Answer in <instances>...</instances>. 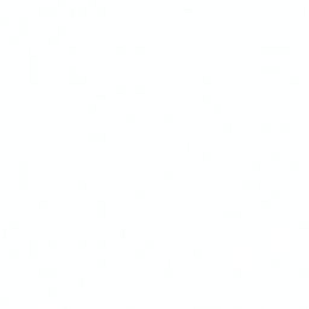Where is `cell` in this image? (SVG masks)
Returning <instances> with one entry per match:
<instances>
[{"instance_id": "obj_8", "label": "cell", "mask_w": 309, "mask_h": 309, "mask_svg": "<svg viewBox=\"0 0 309 309\" xmlns=\"http://www.w3.org/2000/svg\"><path fill=\"white\" fill-rule=\"evenodd\" d=\"M107 140V134L104 132H96V142L104 144Z\"/></svg>"}, {"instance_id": "obj_2", "label": "cell", "mask_w": 309, "mask_h": 309, "mask_svg": "<svg viewBox=\"0 0 309 309\" xmlns=\"http://www.w3.org/2000/svg\"><path fill=\"white\" fill-rule=\"evenodd\" d=\"M18 186H20V190L22 191H28L29 190V174H20V178H18Z\"/></svg>"}, {"instance_id": "obj_16", "label": "cell", "mask_w": 309, "mask_h": 309, "mask_svg": "<svg viewBox=\"0 0 309 309\" xmlns=\"http://www.w3.org/2000/svg\"><path fill=\"white\" fill-rule=\"evenodd\" d=\"M192 256H193L194 259H202V257L204 256L203 249H201V248H194V249L192 250Z\"/></svg>"}, {"instance_id": "obj_23", "label": "cell", "mask_w": 309, "mask_h": 309, "mask_svg": "<svg viewBox=\"0 0 309 309\" xmlns=\"http://www.w3.org/2000/svg\"><path fill=\"white\" fill-rule=\"evenodd\" d=\"M134 198L137 199V201H144V199L146 198V193H145V191H142V190H137L134 192Z\"/></svg>"}, {"instance_id": "obj_7", "label": "cell", "mask_w": 309, "mask_h": 309, "mask_svg": "<svg viewBox=\"0 0 309 309\" xmlns=\"http://www.w3.org/2000/svg\"><path fill=\"white\" fill-rule=\"evenodd\" d=\"M174 274H175L174 268L170 266V263H168L167 267H164V269H163V275L167 277V278H173Z\"/></svg>"}, {"instance_id": "obj_41", "label": "cell", "mask_w": 309, "mask_h": 309, "mask_svg": "<svg viewBox=\"0 0 309 309\" xmlns=\"http://www.w3.org/2000/svg\"><path fill=\"white\" fill-rule=\"evenodd\" d=\"M10 304V300L5 298V297H0V307H7Z\"/></svg>"}, {"instance_id": "obj_43", "label": "cell", "mask_w": 309, "mask_h": 309, "mask_svg": "<svg viewBox=\"0 0 309 309\" xmlns=\"http://www.w3.org/2000/svg\"><path fill=\"white\" fill-rule=\"evenodd\" d=\"M6 237H7V229L3 228V229H1V238H3V239H6Z\"/></svg>"}, {"instance_id": "obj_44", "label": "cell", "mask_w": 309, "mask_h": 309, "mask_svg": "<svg viewBox=\"0 0 309 309\" xmlns=\"http://www.w3.org/2000/svg\"><path fill=\"white\" fill-rule=\"evenodd\" d=\"M120 237L123 239V238H126V231L124 229H121L120 231Z\"/></svg>"}, {"instance_id": "obj_32", "label": "cell", "mask_w": 309, "mask_h": 309, "mask_svg": "<svg viewBox=\"0 0 309 309\" xmlns=\"http://www.w3.org/2000/svg\"><path fill=\"white\" fill-rule=\"evenodd\" d=\"M96 266H97L98 268H105V267L107 266L106 259H104V257H98V259L96 260Z\"/></svg>"}, {"instance_id": "obj_4", "label": "cell", "mask_w": 309, "mask_h": 309, "mask_svg": "<svg viewBox=\"0 0 309 309\" xmlns=\"http://www.w3.org/2000/svg\"><path fill=\"white\" fill-rule=\"evenodd\" d=\"M29 83H31V85H38L39 83L38 70H30L29 71Z\"/></svg>"}, {"instance_id": "obj_22", "label": "cell", "mask_w": 309, "mask_h": 309, "mask_svg": "<svg viewBox=\"0 0 309 309\" xmlns=\"http://www.w3.org/2000/svg\"><path fill=\"white\" fill-rule=\"evenodd\" d=\"M47 294H48V296H51V297H57V296L59 295V290H58V287H56V286H50V287L47 289Z\"/></svg>"}, {"instance_id": "obj_5", "label": "cell", "mask_w": 309, "mask_h": 309, "mask_svg": "<svg viewBox=\"0 0 309 309\" xmlns=\"http://www.w3.org/2000/svg\"><path fill=\"white\" fill-rule=\"evenodd\" d=\"M96 216L99 220H105L107 217L106 208H96Z\"/></svg>"}, {"instance_id": "obj_21", "label": "cell", "mask_w": 309, "mask_h": 309, "mask_svg": "<svg viewBox=\"0 0 309 309\" xmlns=\"http://www.w3.org/2000/svg\"><path fill=\"white\" fill-rule=\"evenodd\" d=\"M156 246V242L155 239H151V238H146L144 240V248L145 249H153Z\"/></svg>"}, {"instance_id": "obj_42", "label": "cell", "mask_w": 309, "mask_h": 309, "mask_svg": "<svg viewBox=\"0 0 309 309\" xmlns=\"http://www.w3.org/2000/svg\"><path fill=\"white\" fill-rule=\"evenodd\" d=\"M97 99H98V100H104V99H106V94H104V93H98V94H97Z\"/></svg>"}, {"instance_id": "obj_19", "label": "cell", "mask_w": 309, "mask_h": 309, "mask_svg": "<svg viewBox=\"0 0 309 309\" xmlns=\"http://www.w3.org/2000/svg\"><path fill=\"white\" fill-rule=\"evenodd\" d=\"M202 159L204 161V162H211L213 159H214V153L211 152V151H203V153H202Z\"/></svg>"}, {"instance_id": "obj_25", "label": "cell", "mask_w": 309, "mask_h": 309, "mask_svg": "<svg viewBox=\"0 0 309 309\" xmlns=\"http://www.w3.org/2000/svg\"><path fill=\"white\" fill-rule=\"evenodd\" d=\"M124 121H126L127 123H134V122L137 121L135 114H133V112H127V114L124 115Z\"/></svg>"}, {"instance_id": "obj_9", "label": "cell", "mask_w": 309, "mask_h": 309, "mask_svg": "<svg viewBox=\"0 0 309 309\" xmlns=\"http://www.w3.org/2000/svg\"><path fill=\"white\" fill-rule=\"evenodd\" d=\"M59 275V270L56 267H48L47 268V277L48 278H57Z\"/></svg>"}, {"instance_id": "obj_33", "label": "cell", "mask_w": 309, "mask_h": 309, "mask_svg": "<svg viewBox=\"0 0 309 309\" xmlns=\"http://www.w3.org/2000/svg\"><path fill=\"white\" fill-rule=\"evenodd\" d=\"M232 129H233V126L229 122H224L221 124V131L225 133H229V132H232Z\"/></svg>"}, {"instance_id": "obj_34", "label": "cell", "mask_w": 309, "mask_h": 309, "mask_svg": "<svg viewBox=\"0 0 309 309\" xmlns=\"http://www.w3.org/2000/svg\"><path fill=\"white\" fill-rule=\"evenodd\" d=\"M86 140H87L88 142L94 144V142H96V132H87V134H86Z\"/></svg>"}, {"instance_id": "obj_10", "label": "cell", "mask_w": 309, "mask_h": 309, "mask_svg": "<svg viewBox=\"0 0 309 309\" xmlns=\"http://www.w3.org/2000/svg\"><path fill=\"white\" fill-rule=\"evenodd\" d=\"M28 255L31 259H38L39 255H40L39 248H30V246H28Z\"/></svg>"}, {"instance_id": "obj_38", "label": "cell", "mask_w": 309, "mask_h": 309, "mask_svg": "<svg viewBox=\"0 0 309 309\" xmlns=\"http://www.w3.org/2000/svg\"><path fill=\"white\" fill-rule=\"evenodd\" d=\"M96 208H107V203L104 199H97L96 202Z\"/></svg>"}, {"instance_id": "obj_36", "label": "cell", "mask_w": 309, "mask_h": 309, "mask_svg": "<svg viewBox=\"0 0 309 309\" xmlns=\"http://www.w3.org/2000/svg\"><path fill=\"white\" fill-rule=\"evenodd\" d=\"M38 275L40 277V278H48L47 277V268L46 267H41V268H39L38 269Z\"/></svg>"}, {"instance_id": "obj_6", "label": "cell", "mask_w": 309, "mask_h": 309, "mask_svg": "<svg viewBox=\"0 0 309 309\" xmlns=\"http://www.w3.org/2000/svg\"><path fill=\"white\" fill-rule=\"evenodd\" d=\"M87 81H88V79H87L86 75H83V74H77V75L75 76L74 85H81V86H82V85H86Z\"/></svg>"}, {"instance_id": "obj_28", "label": "cell", "mask_w": 309, "mask_h": 309, "mask_svg": "<svg viewBox=\"0 0 309 309\" xmlns=\"http://www.w3.org/2000/svg\"><path fill=\"white\" fill-rule=\"evenodd\" d=\"M9 226H10L11 229H18L21 227V222H20V220H17V219H11L9 221Z\"/></svg>"}, {"instance_id": "obj_24", "label": "cell", "mask_w": 309, "mask_h": 309, "mask_svg": "<svg viewBox=\"0 0 309 309\" xmlns=\"http://www.w3.org/2000/svg\"><path fill=\"white\" fill-rule=\"evenodd\" d=\"M126 91H127V87H126L124 83H117V85L115 86V92H116L117 94H124Z\"/></svg>"}, {"instance_id": "obj_12", "label": "cell", "mask_w": 309, "mask_h": 309, "mask_svg": "<svg viewBox=\"0 0 309 309\" xmlns=\"http://www.w3.org/2000/svg\"><path fill=\"white\" fill-rule=\"evenodd\" d=\"M9 256H10L11 259H13V260L18 259V257L21 256V251H20V249H17V248H11V249L9 250Z\"/></svg>"}, {"instance_id": "obj_37", "label": "cell", "mask_w": 309, "mask_h": 309, "mask_svg": "<svg viewBox=\"0 0 309 309\" xmlns=\"http://www.w3.org/2000/svg\"><path fill=\"white\" fill-rule=\"evenodd\" d=\"M28 246H30V248H39V240L36 238H30L28 240Z\"/></svg>"}, {"instance_id": "obj_40", "label": "cell", "mask_w": 309, "mask_h": 309, "mask_svg": "<svg viewBox=\"0 0 309 309\" xmlns=\"http://www.w3.org/2000/svg\"><path fill=\"white\" fill-rule=\"evenodd\" d=\"M231 274H232L233 277H235V278H238V277L242 275V270H240L239 268H233L232 272H231Z\"/></svg>"}, {"instance_id": "obj_45", "label": "cell", "mask_w": 309, "mask_h": 309, "mask_svg": "<svg viewBox=\"0 0 309 309\" xmlns=\"http://www.w3.org/2000/svg\"><path fill=\"white\" fill-rule=\"evenodd\" d=\"M83 284H85V278H80V279H79V285H80V286H83Z\"/></svg>"}, {"instance_id": "obj_14", "label": "cell", "mask_w": 309, "mask_h": 309, "mask_svg": "<svg viewBox=\"0 0 309 309\" xmlns=\"http://www.w3.org/2000/svg\"><path fill=\"white\" fill-rule=\"evenodd\" d=\"M134 92L137 94H144L145 92H146V86H145L144 83H137L134 86Z\"/></svg>"}, {"instance_id": "obj_35", "label": "cell", "mask_w": 309, "mask_h": 309, "mask_svg": "<svg viewBox=\"0 0 309 309\" xmlns=\"http://www.w3.org/2000/svg\"><path fill=\"white\" fill-rule=\"evenodd\" d=\"M213 81H214V77H213L211 75H209V74L203 75V77H202V82L205 83V85H211Z\"/></svg>"}, {"instance_id": "obj_29", "label": "cell", "mask_w": 309, "mask_h": 309, "mask_svg": "<svg viewBox=\"0 0 309 309\" xmlns=\"http://www.w3.org/2000/svg\"><path fill=\"white\" fill-rule=\"evenodd\" d=\"M213 100H214V97H213L211 93H204V94L202 96V102H203L204 104H211Z\"/></svg>"}, {"instance_id": "obj_30", "label": "cell", "mask_w": 309, "mask_h": 309, "mask_svg": "<svg viewBox=\"0 0 309 309\" xmlns=\"http://www.w3.org/2000/svg\"><path fill=\"white\" fill-rule=\"evenodd\" d=\"M76 246H77L79 249H86V248L88 246L87 239H85V238H79V239L76 240Z\"/></svg>"}, {"instance_id": "obj_17", "label": "cell", "mask_w": 309, "mask_h": 309, "mask_svg": "<svg viewBox=\"0 0 309 309\" xmlns=\"http://www.w3.org/2000/svg\"><path fill=\"white\" fill-rule=\"evenodd\" d=\"M163 179L170 183V181H173L175 179V173L173 170H166L164 173H163Z\"/></svg>"}, {"instance_id": "obj_18", "label": "cell", "mask_w": 309, "mask_h": 309, "mask_svg": "<svg viewBox=\"0 0 309 309\" xmlns=\"http://www.w3.org/2000/svg\"><path fill=\"white\" fill-rule=\"evenodd\" d=\"M163 121L166 123H173L175 121V115L173 112H164L163 115Z\"/></svg>"}, {"instance_id": "obj_13", "label": "cell", "mask_w": 309, "mask_h": 309, "mask_svg": "<svg viewBox=\"0 0 309 309\" xmlns=\"http://www.w3.org/2000/svg\"><path fill=\"white\" fill-rule=\"evenodd\" d=\"M211 111L214 114H221L224 111V106L221 103H213V106H211Z\"/></svg>"}, {"instance_id": "obj_31", "label": "cell", "mask_w": 309, "mask_h": 309, "mask_svg": "<svg viewBox=\"0 0 309 309\" xmlns=\"http://www.w3.org/2000/svg\"><path fill=\"white\" fill-rule=\"evenodd\" d=\"M96 246H97L98 249H105V248L107 246L106 239H104V238H98V239L96 240Z\"/></svg>"}, {"instance_id": "obj_1", "label": "cell", "mask_w": 309, "mask_h": 309, "mask_svg": "<svg viewBox=\"0 0 309 309\" xmlns=\"http://www.w3.org/2000/svg\"><path fill=\"white\" fill-rule=\"evenodd\" d=\"M242 216L240 210H229V209H224L221 211V217L225 220H238Z\"/></svg>"}, {"instance_id": "obj_11", "label": "cell", "mask_w": 309, "mask_h": 309, "mask_svg": "<svg viewBox=\"0 0 309 309\" xmlns=\"http://www.w3.org/2000/svg\"><path fill=\"white\" fill-rule=\"evenodd\" d=\"M86 111L88 114H96L98 111V105L96 103H88L86 105Z\"/></svg>"}, {"instance_id": "obj_3", "label": "cell", "mask_w": 309, "mask_h": 309, "mask_svg": "<svg viewBox=\"0 0 309 309\" xmlns=\"http://www.w3.org/2000/svg\"><path fill=\"white\" fill-rule=\"evenodd\" d=\"M29 169H30L29 162H27V161H21L20 162V167H18V172H20V174H29Z\"/></svg>"}, {"instance_id": "obj_15", "label": "cell", "mask_w": 309, "mask_h": 309, "mask_svg": "<svg viewBox=\"0 0 309 309\" xmlns=\"http://www.w3.org/2000/svg\"><path fill=\"white\" fill-rule=\"evenodd\" d=\"M134 256H135L137 259H144L145 256H146V250H145V248H138V249H135V250H134Z\"/></svg>"}, {"instance_id": "obj_20", "label": "cell", "mask_w": 309, "mask_h": 309, "mask_svg": "<svg viewBox=\"0 0 309 309\" xmlns=\"http://www.w3.org/2000/svg\"><path fill=\"white\" fill-rule=\"evenodd\" d=\"M76 188H77L79 191H86V190L88 188L87 181H85V180H77V183H76Z\"/></svg>"}, {"instance_id": "obj_27", "label": "cell", "mask_w": 309, "mask_h": 309, "mask_svg": "<svg viewBox=\"0 0 309 309\" xmlns=\"http://www.w3.org/2000/svg\"><path fill=\"white\" fill-rule=\"evenodd\" d=\"M47 245H48L50 249H57V248L59 246V242H58V239H56V238H50V239L47 240Z\"/></svg>"}, {"instance_id": "obj_39", "label": "cell", "mask_w": 309, "mask_h": 309, "mask_svg": "<svg viewBox=\"0 0 309 309\" xmlns=\"http://www.w3.org/2000/svg\"><path fill=\"white\" fill-rule=\"evenodd\" d=\"M68 75H77V68L75 65L68 66Z\"/></svg>"}, {"instance_id": "obj_26", "label": "cell", "mask_w": 309, "mask_h": 309, "mask_svg": "<svg viewBox=\"0 0 309 309\" xmlns=\"http://www.w3.org/2000/svg\"><path fill=\"white\" fill-rule=\"evenodd\" d=\"M38 208L40 209V210H47L48 208H50V203H48V201H46V199H40V201L38 202Z\"/></svg>"}]
</instances>
